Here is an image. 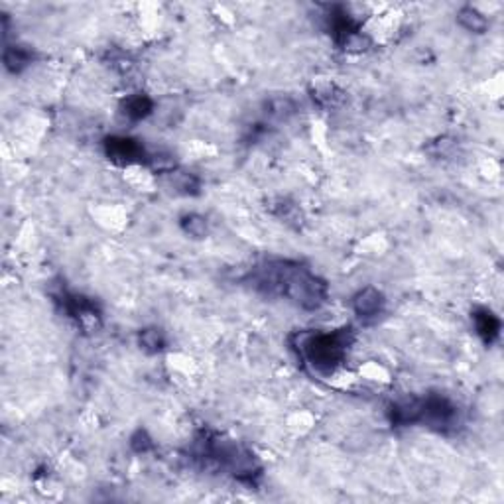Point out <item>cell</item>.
Listing matches in <instances>:
<instances>
[{
	"instance_id": "cell-9",
	"label": "cell",
	"mask_w": 504,
	"mask_h": 504,
	"mask_svg": "<svg viewBox=\"0 0 504 504\" xmlns=\"http://www.w3.org/2000/svg\"><path fill=\"white\" fill-rule=\"evenodd\" d=\"M343 99H345V93L335 85H317L314 89V101L326 108H335L343 103Z\"/></svg>"
},
{
	"instance_id": "cell-8",
	"label": "cell",
	"mask_w": 504,
	"mask_h": 504,
	"mask_svg": "<svg viewBox=\"0 0 504 504\" xmlns=\"http://www.w3.org/2000/svg\"><path fill=\"white\" fill-rule=\"evenodd\" d=\"M457 20L461 24L465 30L475 31V34H483L489 28V20L483 12H479L472 6H463L459 14H457Z\"/></svg>"
},
{
	"instance_id": "cell-11",
	"label": "cell",
	"mask_w": 504,
	"mask_h": 504,
	"mask_svg": "<svg viewBox=\"0 0 504 504\" xmlns=\"http://www.w3.org/2000/svg\"><path fill=\"white\" fill-rule=\"evenodd\" d=\"M172 186L183 195H195L200 191V179L189 172H172Z\"/></svg>"
},
{
	"instance_id": "cell-2",
	"label": "cell",
	"mask_w": 504,
	"mask_h": 504,
	"mask_svg": "<svg viewBox=\"0 0 504 504\" xmlns=\"http://www.w3.org/2000/svg\"><path fill=\"white\" fill-rule=\"evenodd\" d=\"M457 420H459V412L449 398L441 394H430L426 398H420L418 421L424 426H428L431 430L447 431L457 426Z\"/></svg>"
},
{
	"instance_id": "cell-5",
	"label": "cell",
	"mask_w": 504,
	"mask_h": 504,
	"mask_svg": "<svg viewBox=\"0 0 504 504\" xmlns=\"http://www.w3.org/2000/svg\"><path fill=\"white\" fill-rule=\"evenodd\" d=\"M472 321L477 327V333L483 339L486 345H491L493 341H496V337L500 333V319L486 307H479L475 309L472 314Z\"/></svg>"
},
{
	"instance_id": "cell-4",
	"label": "cell",
	"mask_w": 504,
	"mask_h": 504,
	"mask_svg": "<svg viewBox=\"0 0 504 504\" xmlns=\"http://www.w3.org/2000/svg\"><path fill=\"white\" fill-rule=\"evenodd\" d=\"M353 309L355 314L363 319V321H370V319H377L378 315L382 314L384 309V295L380 290L368 286L363 288L357 295L353 298Z\"/></svg>"
},
{
	"instance_id": "cell-10",
	"label": "cell",
	"mask_w": 504,
	"mask_h": 504,
	"mask_svg": "<svg viewBox=\"0 0 504 504\" xmlns=\"http://www.w3.org/2000/svg\"><path fill=\"white\" fill-rule=\"evenodd\" d=\"M138 343H140V349H144L146 353L150 355H156L160 353L164 346H166V337L164 333L156 329V327H150V329H144V331H140V335H138Z\"/></svg>"
},
{
	"instance_id": "cell-14",
	"label": "cell",
	"mask_w": 504,
	"mask_h": 504,
	"mask_svg": "<svg viewBox=\"0 0 504 504\" xmlns=\"http://www.w3.org/2000/svg\"><path fill=\"white\" fill-rule=\"evenodd\" d=\"M455 150H457V142L451 138H440L431 142V146L428 148V152L435 158H451Z\"/></svg>"
},
{
	"instance_id": "cell-7",
	"label": "cell",
	"mask_w": 504,
	"mask_h": 504,
	"mask_svg": "<svg viewBox=\"0 0 504 504\" xmlns=\"http://www.w3.org/2000/svg\"><path fill=\"white\" fill-rule=\"evenodd\" d=\"M31 63V52L22 46H8L4 50V65L12 74H20Z\"/></svg>"
},
{
	"instance_id": "cell-3",
	"label": "cell",
	"mask_w": 504,
	"mask_h": 504,
	"mask_svg": "<svg viewBox=\"0 0 504 504\" xmlns=\"http://www.w3.org/2000/svg\"><path fill=\"white\" fill-rule=\"evenodd\" d=\"M105 152L106 158L111 162H115L118 166H130V164H138L148 160V154L144 146L126 136H111L105 140Z\"/></svg>"
},
{
	"instance_id": "cell-1",
	"label": "cell",
	"mask_w": 504,
	"mask_h": 504,
	"mask_svg": "<svg viewBox=\"0 0 504 504\" xmlns=\"http://www.w3.org/2000/svg\"><path fill=\"white\" fill-rule=\"evenodd\" d=\"M353 343V329L343 327L331 333H300L295 349L300 357L319 374H333L343 365Z\"/></svg>"
},
{
	"instance_id": "cell-13",
	"label": "cell",
	"mask_w": 504,
	"mask_h": 504,
	"mask_svg": "<svg viewBox=\"0 0 504 504\" xmlns=\"http://www.w3.org/2000/svg\"><path fill=\"white\" fill-rule=\"evenodd\" d=\"M341 48H343L345 52L363 53L370 48V38H368L367 34H363V30H357L353 31L349 38H345V42L341 43Z\"/></svg>"
},
{
	"instance_id": "cell-12",
	"label": "cell",
	"mask_w": 504,
	"mask_h": 504,
	"mask_svg": "<svg viewBox=\"0 0 504 504\" xmlns=\"http://www.w3.org/2000/svg\"><path fill=\"white\" fill-rule=\"evenodd\" d=\"M181 229L188 232L189 237L201 239V237L207 234V219L197 215V213L186 215V217H181Z\"/></svg>"
},
{
	"instance_id": "cell-6",
	"label": "cell",
	"mask_w": 504,
	"mask_h": 504,
	"mask_svg": "<svg viewBox=\"0 0 504 504\" xmlns=\"http://www.w3.org/2000/svg\"><path fill=\"white\" fill-rule=\"evenodd\" d=\"M152 108H154L152 99L144 93H136L125 99V103H122V115H125L126 118H130V120H142V118H146V116L152 113Z\"/></svg>"
},
{
	"instance_id": "cell-15",
	"label": "cell",
	"mask_w": 504,
	"mask_h": 504,
	"mask_svg": "<svg viewBox=\"0 0 504 504\" xmlns=\"http://www.w3.org/2000/svg\"><path fill=\"white\" fill-rule=\"evenodd\" d=\"M154 447V443H152V440L148 438V433L144 430H138L136 433H134V438H132V449L138 453H146L150 451Z\"/></svg>"
}]
</instances>
